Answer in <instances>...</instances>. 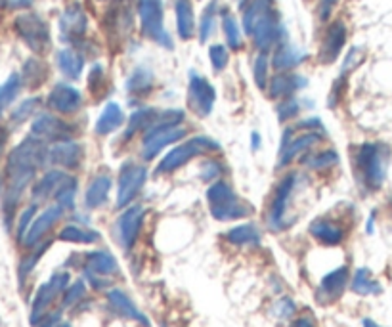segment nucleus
Here are the masks:
<instances>
[{
  "label": "nucleus",
  "instance_id": "f257e3e1",
  "mask_svg": "<svg viewBox=\"0 0 392 327\" xmlns=\"http://www.w3.org/2000/svg\"><path fill=\"white\" fill-rule=\"evenodd\" d=\"M48 161V150L45 142L29 136L16 146L6 161V188H4V222L6 228L12 224V216L18 207L19 197L23 195L29 182L35 177L36 168Z\"/></svg>",
  "mask_w": 392,
  "mask_h": 327
},
{
  "label": "nucleus",
  "instance_id": "f03ea898",
  "mask_svg": "<svg viewBox=\"0 0 392 327\" xmlns=\"http://www.w3.org/2000/svg\"><path fill=\"white\" fill-rule=\"evenodd\" d=\"M243 27L245 33L255 38V45L262 52L272 48V45L279 36L276 14H274V2L272 0H251L243 14Z\"/></svg>",
  "mask_w": 392,
  "mask_h": 327
},
{
  "label": "nucleus",
  "instance_id": "7ed1b4c3",
  "mask_svg": "<svg viewBox=\"0 0 392 327\" xmlns=\"http://www.w3.org/2000/svg\"><path fill=\"white\" fill-rule=\"evenodd\" d=\"M207 199H209L211 214L220 222L247 218L255 212L253 205L238 197L228 182H214L213 186L207 190Z\"/></svg>",
  "mask_w": 392,
  "mask_h": 327
},
{
  "label": "nucleus",
  "instance_id": "20e7f679",
  "mask_svg": "<svg viewBox=\"0 0 392 327\" xmlns=\"http://www.w3.org/2000/svg\"><path fill=\"white\" fill-rule=\"evenodd\" d=\"M391 150L384 144H364L356 153V167L364 186L369 190H379L387 177Z\"/></svg>",
  "mask_w": 392,
  "mask_h": 327
},
{
  "label": "nucleus",
  "instance_id": "39448f33",
  "mask_svg": "<svg viewBox=\"0 0 392 327\" xmlns=\"http://www.w3.org/2000/svg\"><path fill=\"white\" fill-rule=\"evenodd\" d=\"M216 151H220L218 142L213 140V138H205V136H197V138L186 140L184 144L176 146L172 151H169L161 159L155 172L157 174H167V172H172L182 165H186L187 161H192L197 155H207V153H216Z\"/></svg>",
  "mask_w": 392,
  "mask_h": 327
},
{
  "label": "nucleus",
  "instance_id": "423d86ee",
  "mask_svg": "<svg viewBox=\"0 0 392 327\" xmlns=\"http://www.w3.org/2000/svg\"><path fill=\"white\" fill-rule=\"evenodd\" d=\"M16 33L35 54H45L50 48V31L46 21L36 14H21L14 21Z\"/></svg>",
  "mask_w": 392,
  "mask_h": 327
},
{
  "label": "nucleus",
  "instance_id": "0eeeda50",
  "mask_svg": "<svg viewBox=\"0 0 392 327\" xmlns=\"http://www.w3.org/2000/svg\"><path fill=\"white\" fill-rule=\"evenodd\" d=\"M140 23L143 35L165 48H172L169 33L163 27V4L161 0H140Z\"/></svg>",
  "mask_w": 392,
  "mask_h": 327
},
{
  "label": "nucleus",
  "instance_id": "6e6552de",
  "mask_svg": "<svg viewBox=\"0 0 392 327\" xmlns=\"http://www.w3.org/2000/svg\"><path fill=\"white\" fill-rule=\"evenodd\" d=\"M69 283V274L67 272H60V274H54L50 280L46 283H43L38 287V291L35 295V301H33V306H31V324L36 326L41 319L45 318L46 310L52 304L67 287Z\"/></svg>",
  "mask_w": 392,
  "mask_h": 327
},
{
  "label": "nucleus",
  "instance_id": "1a4fd4ad",
  "mask_svg": "<svg viewBox=\"0 0 392 327\" xmlns=\"http://www.w3.org/2000/svg\"><path fill=\"white\" fill-rule=\"evenodd\" d=\"M214 100H216V92H214L213 84L192 71L189 87H187V102H189V107L194 109V113L199 117H209L214 107Z\"/></svg>",
  "mask_w": 392,
  "mask_h": 327
},
{
  "label": "nucleus",
  "instance_id": "9d476101",
  "mask_svg": "<svg viewBox=\"0 0 392 327\" xmlns=\"http://www.w3.org/2000/svg\"><path fill=\"white\" fill-rule=\"evenodd\" d=\"M148 178V170L134 163H125L119 177V192H117V207H126L132 201L136 194L142 190Z\"/></svg>",
  "mask_w": 392,
  "mask_h": 327
},
{
  "label": "nucleus",
  "instance_id": "9b49d317",
  "mask_svg": "<svg viewBox=\"0 0 392 327\" xmlns=\"http://www.w3.org/2000/svg\"><path fill=\"white\" fill-rule=\"evenodd\" d=\"M184 136H186V128L182 126H152L150 131H146L142 157L146 161L153 159L165 146L182 140Z\"/></svg>",
  "mask_w": 392,
  "mask_h": 327
},
{
  "label": "nucleus",
  "instance_id": "f8f14e48",
  "mask_svg": "<svg viewBox=\"0 0 392 327\" xmlns=\"http://www.w3.org/2000/svg\"><path fill=\"white\" fill-rule=\"evenodd\" d=\"M31 136H35L43 142H67L71 140L73 128L62 119L54 115L36 117L35 123L31 126Z\"/></svg>",
  "mask_w": 392,
  "mask_h": 327
},
{
  "label": "nucleus",
  "instance_id": "ddd939ff",
  "mask_svg": "<svg viewBox=\"0 0 392 327\" xmlns=\"http://www.w3.org/2000/svg\"><path fill=\"white\" fill-rule=\"evenodd\" d=\"M87 27H89L87 14L82 12L79 4H73V6H69V8L63 12L62 18H60V35H62V41H65V43L79 41L87 33Z\"/></svg>",
  "mask_w": 392,
  "mask_h": 327
},
{
  "label": "nucleus",
  "instance_id": "4468645a",
  "mask_svg": "<svg viewBox=\"0 0 392 327\" xmlns=\"http://www.w3.org/2000/svg\"><path fill=\"white\" fill-rule=\"evenodd\" d=\"M142 222H143L142 205H132L130 209H126V211L121 214L117 228H119V241H121L123 249L128 251V249L132 247L134 241L138 238V232L142 228Z\"/></svg>",
  "mask_w": 392,
  "mask_h": 327
},
{
  "label": "nucleus",
  "instance_id": "2eb2a0df",
  "mask_svg": "<svg viewBox=\"0 0 392 327\" xmlns=\"http://www.w3.org/2000/svg\"><path fill=\"white\" fill-rule=\"evenodd\" d=\"M295 177L293 172L291 174H287L281 182H279V186L276 190V195H274V199H272V209H270V226L274 228V230H281L284 228V216H286V209H287V203H289V197L293 194V188H295Z\"/></svg>",
  "mask_w": 392,
  "mask_h": 327
},
{
  "label": "nucleus",
  "instance_id": "dca6fc26",
  "mask_svg": "<svg viewBox=\"0 0 392 327\" xmlns=\"http://www.w3.org/2000/svg\"><path fill=\"white\" fill-rule=\"evenodd\" d=\"M82 106V96L69 84H56L48 96V107L58 113H75Z\"/></svg>",
  "mask_w": 392,
  "mask_h": 327
},
{
  "label": "nucleus",
  "instance_id": "f3484780",
  "mask_svg": "<svg viewBox=\"0 0 392 327\" xmlns=\"http://www.w3.org/2000/svg\"><path fill=\"white\" fill-rule=\"evenodd\" d=\"M62 214L63 209L60 205L48 207L45 212H41V214L35 218V222L31 224V228L27 230L25 238H23V245H25V247H35L36 243L45 238L46 232L50 230L54 224L62 218Z\"/></svg>",
  "mask_w": 392,
  "mask_h": 327
},
{
  "label": "nucleus",
  "instance_id": "a211bd4d",
  "mask_svg": "<svg viewBox=\"0 0 392 327\" xmlns=\"http://www.w3.org/2000/svg\"><path fill=\"white\" fill-rule=\"evenodd\" d=\"M348 278H350V274H348L347 266H341V268L333 270L327 275H323L320 289H318V301L323 302V304L337 301L345 291V287H347Z\"/></svg>",
  "mask_w": 392,
  "mask_h": 327
},
{
  "label": "nucleus",
  "instance_id": "6ab92c4d",
  "mask_svg": "<svg viewBox=\"0 0 392 327\" xmlns=\"http://www.w3.org/2000/svg\"><path fill=\"white\" fill-rule=\"evenodd\" d=\"M48 161L65 168L79 167L82 161V148L73 140L58 142L52 150H48Z\"/></svg>",
  "mask_w": 392,
  "mask_h": 327
},
{
  "label": "nucleus",
  "instance_id": "aec40b11",
  "mask_svg": "<svg viewBox=\"0 0 392 327\" xmlns=\"http://www.w3.org/2000/svg\"><path fill=\"white\" fill-rule=\"evenodd\" d=\"M71 180L73 177L65 174L62 170H50V172H46L45 177L41 178V182L33 188V201H35V205L50 199L52 195L56 197L58 192H60L67 182H71Z\"/></svg>",
  "mask_w": 392,
  "mask_h": 327
},
{
  "label": "nucleus",
  "instance_id": "412c9836",
  "mask_svg": "<svg viewBox=\"0 0 392 327\" xmlns=\"http://www.w3.org/2000/svg\"><path fill=\"white\" fill-rule=\"evenodd\" d=\"M345 41H347V29L345 25L337 21L330 27L327 35L323 38V45H321L320 50V62L321 63H331L335 62V58L339 56L343 46H345Z\"/></svg>",
  "mask_w": 392,
  "mask_h": 327
},
{
  "label": "nucleus",
  "instance_id": "4be33fe9",
  "mask_svg": "<svg viewBox=\"0 0 392 327\" xmlns=\"http://www.w3.org/2000/svg\"><path fill=\"white\" fill-rule=\"evenodd\" d=\"M107 301H109L111 308L115 310L119 316L134 319V322H140L142 326L150 327V319L143 316L142 312L138 310V306L130 301V297L126 293L121 291V289H113V291L107 293Z\"/></svg>",
  "mask_w": 392,
  "mask_h": 327
},
{
  "label": "nucleus",
  "instance_id": "5701e85b",
  "mask_svg": "<svg viewBox=\"0 0 392 327\" xmlns=\"http://www.w3.org/2000/svg\"><path fill=\"white\" fill-rule=\"evenodd\" d=\"M306 87V79L293 75V73H284L277 75L270 80V98H289L293 96V92Z\"/></svg>",
  "mask_w": 392,
  "mask_h": 327
},
{
  "label": "nucleus",
  "instance_id": "b1692460",
  "mask_svg": "<svg viewBox=\"0 0 392 327\" xmlns=\"http://www.w3.org/2000/svg\"><path fill=\"white\" fill-rule=\"evenodd\" d=\"M123 121H125V113H123L121 106L115 102H109L96 121V133L102 134V136L115 133L119 126H123Z\"/></svg>",
  "mask_w": 392,
  "mask_h": 327
},
{
  "label": "nucleus",
  "instance_id": "393cba45",
  "mask_svg": "<svg viewBox=\"0 0 392 327\" xmlns=\"http://www.w3.org/2000/svg\"><path fill=\"white\" fill-rule=\"evenodd\" d=\"M87 272L106 278V275L117 274L119 272V264H117L115 257L111 253H107V251H94V253H90L89 257H87Z\"/></svg>",
  "mask_w": 392,
  "mask_h": 327
},
{
  "label": "nucleus",
  "instance_id": "a878e982",
  "mask_svg": "<svg viewBox=\"0 0 392 327\" xmlns=\"http://www.w3.org/2000/svg\"><path fill=\"white\" fill-rule=\"evenodd\" d=\"M310 234L323 245H339L345 239V232L341 226L330 221H320V218L310 224Z\"/></svg>",
  "mask_w": 392,
  "mask_h": 327
},
{
  "label": "nucleus",
  "instance_id": "bb28decb",
  "mask_svg": "<svg viewBox=\"0 0 392 327\" xmlns=\"http://www.w3.org/2000/svg\"><path fill=\"white\" fill-rule=\"evenodd\" d=\"M176 29L182 41H189L196 35V19L189 0H176Z\"/></svg>",
  "mask_w": 392,
  "mask_h": 327
},
{
  "label": "nucleus",
  "instance_id": "cd10ccee",
  "mask_svg": "<svg viewBox=\"0 0 392 327\" xmlns=\"http://www.w3.org/2000/svg\"><path fill=\"white\" fill-rule=\"evenodd\" d=\"M111 190V178L107 174H100L89 184L87 195H84V203L89 209H98L102 205L106 203L107 195Z\"/></svg>",
  "mask_w": 392,
  "mask_h": 327
},
{
  "label": "nucleus",
  "instance_id": "c85d7f7f",
  "mask_svg": "<svg viewBox=\"0 0 392 327\" xmlns=\"http://www.w3.org/2000/svg\"><path fill=\"white\" fill-rule=\"evenodd\" d=\"M56 60H58L60 71L67 79H79L80 73H82V67H84V62H82V58L75 50H69V48L60 50L58 56H56Z\"/></svg>",
  "mask_w": 392,
  "mask_h": 327
},
{
  "label": "nucleus",
  "instance_id": "c756f323",
  "mask_svg": "<svg viewBox=\"0 0 392 327\" xmlns=\"http://www.w3.org/2000/svg\"><path fill=\"white\" fill-rule=\"evenodd\" d=\"M159 117V111L157 109H152V107H146V109H138L134 111L130 119H128V128H126L125 138H130L132 134L140 133V131H148L152 128L155 121Z\"/></svg>",
  "mask_w": 392,
  "mask_h": 327
},
{
  "label": "nucleus",
  "instance_id": "7c9ffc66",
  "mask_svg": "<svg viewBox=\"0 0 392 327\" xmlns=\"http://www.w3.org/2000/svg\"><path fill=\"white\" fill-rule=\"evenodd\" d=\"M316 142H320V134H316V133H310V134H306V136L297 138V140L289 142V146H286V148L281 150L279 167H284V165H287V163H291L297 155H301L303 151L308 150V148L314 146Z\"/></svg>",
  "mask_w": 392,
  "mask_h": 327
},
{
  "label": "nucleus",
  "instance_id": "2f4dec72",
  "mask_svg": "<svg viewBox=\"0 0 392 327\" xmlns=\"http://www.w3.org/2000/svg\"><path fill=\"white\" fill-rule=\"evenodd\" d=\"M306 58V54H303L301 50H297L295 46H281L276 54H274V60H272V65L279 71H287L297 67L299 63L303 62Z\"/></svg>",
  "mask_w": 392,
  "mask_h": 327
},
{
  "label": "nucleus",
  "instance_id": "473e14b6",
  "mask_svg": "<svg viewBox=\"0 0 392 327\" xmlns=\"http://www.w3.org/2000/svg\"><path fill=\"white\" fill-rule=\"evenodd\" d=\"M352 291L358 295H379L383 291V287H381V283L375 282L367 268H358L356 274L352 278Z\"/></svg>",
  "mask_w": 392,
  "mask_h": 327
},
{
  "label": "nucleus",
  "instance_id": "72a5a7b5",
  "mask_svg": "<svg viewBox=\"0 0 392 327\" xmlns=\"http://www.w3.org/2000/svg\"><path fill=\"white\" fill-rule=\"evenodd\" d=\"M226 238L233 245H259L260 232L253 224H243L226 234Z\"/></svg>",
  "mask_w": 392,
  "mask_h": 327
},
{
  "label": "nucleus",
  "instance_id": "f704fd0d",
  "mask_svg": "<svg viewBox=\"0 0 392 327\" xmlns=\"http://www.w3.org/2000/svg\"><path fill=\"white\" fill-rule=\"evenodd\" d=\"M153 87V73L146 67H138L126 80V90L132 94H146Z\"/></svg>",
  "mask_w": 392,
  "mask_h": 327
},
{
  "label": "nucleus",
  "instance_id": "c9c22d12",
  "mask_svg": "<svg viewBox=\"0 0 392 327\" xmlns=\"http://www.w3.org/2000/svg\"><path fill=\"white\" fill-rule=\"evenodd\" d=\"M60 239L69 241V243H96L100 239V234L94 230H84L80 226H65L60 232Z\"/></svg>",
  "mask_w": 392,
  "mask_h": 327
},
{
  "label": "nucleus",
  "instance_id": "e433bc0d",
  "mask_svg": "<svg viewBox=\"0 0 392 327\" xmlns=\"http://www.w3.org/2000/svg\"><path fill=\"white\" fill-rule=\"evenodd\" d=\"M19 89H21V77H19L18 73L10 75L8 80L4 84H0V115L16 100Z\"/></svg>",
  "mask_w": 392,
  "mask_h": 327
},
{
  "label": "nucleus",
  "instance_id": "4c0bfd02",
  "mask_svg": "<svg viewBox=\"0 0 392 327\" xmlns=\"http://www.w3.org/2000/svg\"><path fill=\"white\" fill-rule=\"evenodd\" d=\"M46 79V65L38 60H29L23 67V77L21 80H25L31 89L38 87L43 80Z\"/></svg>",
  "mask_w": 392,
  "mask_h": 327
},
{
  "label": "nucleus",
  "instance_id": "58836bf2",
  "mask_svg": "<svg viewBox=\"0 0 392 327\" xmlns=\"http://www.w3.org/2000/svg\"><path fill=\"white\" fill-rule=\"evenodd\" d=\"M222 25L224 33H226V41H228V46L232 50H240L241 48V31L238 21L233 19V16L230 12H224L222 14Z\"/></svg>",
  "mask_w": 392,
  "mask_h": 327
},
{
  "label": "nucleus",
  "instance_id": "ea45409f",
  "mask_svg": "<svg viewBox=\"0 0 392 327\" xmlns=\"http://www.w3.org/2000/svg\"><path fill=\"white\" fill-rule=\"evenodd\" d=\"M38 107H41V98H29L25 102H21V106H18L12 111V123H25L29 117L35 115V111H38Z\"/></svg>",
  "mask_w": 392,
  "mask_h": 327
},
{
  "label": "nucleus",
  "instance_id": "a19ab883",
  "mask_svg": "<svg viewBox=\"0 0 392 327\" xmlns=\"http://www.w3.org/2000/svg\"><path fill=\"white\" fill-rule=\"evenodd\" d=\"M214 18H216V2H211L201 16V23H199V41L207 43V38L211 36L214 29Z\"/></svg>",
  "mask_w": 392,
  "mask_h": 327
},
{
  "label": "nucleus",
  "instance_id": "79ce46f5",
  "mask_svg": "<svg viewBox=\"0 0 392 327\" xmlns=\"http://www.w3.org/2000/svg\"><path fill=\"white\" fill-rule=\"evenodd\" d=\"M48 245H50V241H46L45 245H41V247L36 249L35 253H31L29 257H25L23 260H21V264H19V283L25 282V278L31 274V270L35 268V264L38 262V258L43 257V255L46 253Z\"/></svg>",
  "mask_w": 392,
  "mask_h": 327
},
{
  "label": "nucleus",
  "instance_id": "37998d69",
  "mask_svg": "<svg viewBox=\"0 0 392 327\" xmlns=\"http://www.w3.org/2000/svg\"><path fill=\"white\" fill-rule=\"evenodd\" d=\"M337 161H339V155H337V151H321L318 155H314L312 159L306 161V165L314 170H323V168H330L333 165H337Z\"/></svg>",
  "mask_w": 392,
  "mask_h": 327
},
{
  "label": "nucleus",
  "instance_id": "c03bdc74",
  "mask_svg": "<svg viewBox=\"0 0 392 327\" xmlns=\"http://www.w3.org/2000/svg\"><path fill=\"white\" fill-rule=\"evenodd\" d=\"M75 192H77V180H75V178H73L71 182H67V184L58 192L56 199H58V205L62 207L63 211L75 207Z\"/></svg>",
  "mask_w": 392,
  "mask_h": 327
},
{
  "label": "nucleus",
  "instance_id": "a18cd8bd",
  "mask_svg": "<svg viewBox=\"0 0 392 327\" xmlns=\"http://www.w3.org/2000/svg\"><path fill=\"white\" fill-rule=\"evenodd\" d=\"M209 60H211V63H213V69L220 73L222 69H226L230 56H228V50H226L224 46L214 45L209 48Z\"/></svg>",
  "mask_w": 392,
  "mask_h": 327
},
{
  "label": "nucleus",
  "instance_id": "49530a36",
  "mask_svg": "<svg viewBox=\"0 0 392 327\" xmlns=\"http://www.w3.org/2000/svg\"><path fill=\"white\" fill-rule=\"evenodd\" d=\"M299 111H301V104H299V100L293 96L286 98V100L277 106V117H279V121H289V119H293Z\"/></svg>",
  "mask_w": 392,
  "mask_h": 327
},
{
  "label": "nucleus",
  "instance_id": "de8ad7c7",
  "mask_svg": "<svg viewBox=\"0 0 392 327\" xmlns=\"http://www.w3.org/2000/svg\"><path fill=\"white\" fill-rule=\"evenodd\" d=\"M84 295H87V287H84V283L80 282V280L79 282H75L71 287L65 291V297H63V308L75 306V304H77V302H79Z\"/></svg>",
  "mask_w": 392,
  "mask_h": 327
},
{
  "label": "nucleus",
  "instance_id": "09e8293b",
  "mask_svg": "<svg viewBox=\"0 0 392 327\" xmlns=\"http://www.w3.org/2000/svg\"><path fill=\"white\" fill-rule=\"evenodd\" d=\"M255 82H257V87L259 89H266V82H268V58L266 54L262 52L255 60Z\"/></svg>",
  "mask_w": 392,
  "mask_h": 327
},
{
  "label": "nucleus",
  "instance_id": "8fccbe9b",
  "mask_svg": "<svg viewBox=\"0 0 392 327\" xmlns=\"http://www.w3.org/2000/svg\"><path fill=\"white\" fill-rule=\"evenodd\" d=\"M36 212V205H31V207H27L25 211L21 212V216H19V222H18V239L23 243V238H25L27 230H29V224L33 221V216H35Z\"/></svg>",
  "mask_w": 392,
  "mask_h": 327
},
{
  "label": "nucleus",
  "instance_id": "3c124183",
  "mask_svg": "<svg viewBox=\"0 0 392 327\" xmlns=\"http://www.w3.org/2000/svg\"><path fill=\"white\" fill-rule=\"evenodd\" d=\"M222 165L218 161L214 159H207L203 165H201V178L203 180H213V178L220 177L222 174Z\"/></svg>",
  "mask_w": 392,
  "mask_h": 327
},
{
  "label": "nucleus",
  "instance_id": "603ef678",
  "mask_svg": "<svg viewBox=\"0 0 392 327\" xmlns=\"http://www.w3.org/2000/svg\"><path fill=\"white\" fill-rule=\"evenodd\" d=\"M104 79H106L104 77V69L100 65H94L89 75V87L94 94H98L100 87H104Z\"/></svg>",
  "mask_w": 392,
  "mask_h": 327
},
{
  "label": "nucleus",
  "instance_id": "864d4df0",
  "mask_svg": "<svg viewBox=\"0 0 392 327\" xmlns=\"http://www.w3.org/2000/svg\"><path fill=\"white\" fill-rule=\"evenodd\" d=\"M295 312V302L291 299H281V301H277L274 304V314H276L277 318H289V316H293Z\"/></svg>",
  "mask_w": 392,
  "mask_h": 327
},
{
  "label": "nucleus",
  "instance_id": "5fc2aeb1",
  "mask_svg": "<svg viewBox=\"0 0 392 327\" xmlns=\"http://www.w3.org/2000/svg\"><path fill=\"white\" fill-rule=\"evenodd\" d=\"M335 4H337V0H320V18L325 21V19H330L331 12L335 8Z\"/></svg>",
  "mask_w": 392,
  "mask_h": 327
},
{
  "label": "nucleus",
  "instance_id": "6e6d98bb",
  "mask_svg": "<svg viewBox=\"0 0 392 327\" xmlns=\"http://www.w3.org/2000/svg\"><path fill=\"white\" fill-rule=\"evenodd\" d=\"M291 327H314V319L310 316H303V318L295 319Z\"/></svg>",
  "mask_w": 392,
  "mask_h": 327
},
{
  "label": "nucleus",
  "instance_id": "4d7b16f0",
  "mask_svg": "<svg viewBox=\"0 0 392 327\" xmlns=\"http://www.w3.org/2000/svg\"><path fill=\"white\" fill-rule=\"evenodd\" d=\"M6 140H8V131L4 126H0V155H2V150L6 146Z\"/></svg>",
  "mask_w": 392,
  "mask_h": 327
},
{
  "label": "nucleus",
  "instance_id": "13d9d810",
  "mask_svg": "<svg viewBox=\"0 0 392 327\" xmlns=\"http://www.w3.org/2000/svg\"><path fill=\"white\" fill-rule=\"evenodd\" d=\"M260 148V136L257 133H253V150Z\"/></svg>",
  "mask_w": 392,
  "mask_h": 327
},
{
  "label": "nucleus",
  "instance_id": "bf43d9fd",
  "mask_svg": "<svg viewBox=\"0 0 392 327\" xmlns=\"http://www.w3.org/2000/svg\"><path fill=\"white\" fill-rule=\"evenodd\" d=\"M373 222H375V212H371V214H369V221H367V232H369V234L373 232Z\"/></svg>",
  "mask_w": 392,
  "mask_h": 327
},
{
  "label": "nucleus",
  "instance_id": "052dcab7",
  "mask_svg": "<svg viewBox=\"0 0 392 327\" xmlns=\"http://www.w3.org/2000/svg\"><path fill=\"white\" fill-rule=\"evenodd\" d=\"M362 326L364 327H381L377 322H373V319H369V318H366L364 322H362Z\"/></svg>",
  "mask_w": 392,
  "mask_h": 327
},
{
  "label": "nucleus",
  "instance_id": "680f3d73",
  "mask_svg": "<svg viewBox=\"0 0 392 327\" xmlns=\"http://www.w3.org/2000/svg\"><path fill=\"white\" fill-rule=\"evenodd\" d=\"M6 4H8V0H0V8H2V6H6Z\"/></svg>",
  "mask_w": 392,
  "mask_h": 327
},
{
  "label": "nucleus",
  "instance_id": "e2e57ef3",
  "mask_svg": "<svg viewBox=\"0 0 392 327\" xmlns=\"http://www.w3.org/2000/svg\"><path fill=\"white\" fill-rule=\"evenodd\" d=\"M56 327H71V326H69V324H58Z\"/></svg>",
  "mask_w": 392,
  "mask_h": 327
},
{
  "label": "nucleus",
  "instance_id": "0e129e2a",
  "mask_svg": "<svg viewBox=\"0 0 392 327\" xmlns=\"http://www.w3.org/2000/svg\"><path fill=\"white\" fill-rule=\"evenodd\" d=\"M0 327H2V324H0Z\"/></svg>",
  "mask_w": 392,
  "mask_h": 327
}]
</instances>
